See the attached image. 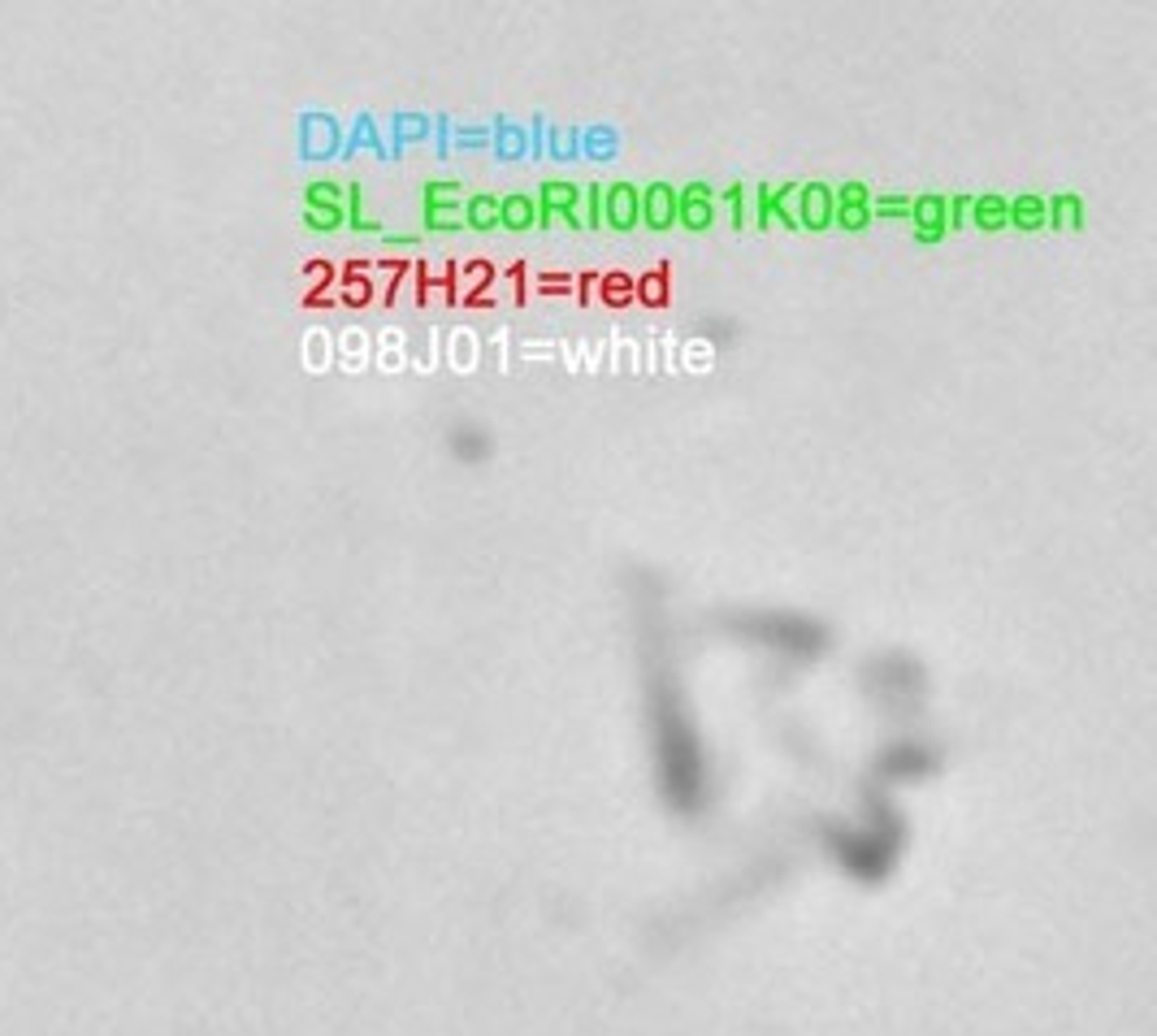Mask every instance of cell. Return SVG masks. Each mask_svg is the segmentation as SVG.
Listing matches in <instances>:
<instances>
[{
  "mask_svg": "<svg viewBox=\"0 0 1157 1036\" xmlns=\"http://www.w3.org/2000/svg\"><path fill=\"white\" fill-rule=\"evenodd\" d=\"M728 634L755 638L759 646L785 655V659H820L828 651V625L802 617V611H742V617L724 621Z\"/></svg>",
  "mask_w": 1157,
  "mask_h": 1036,
  "instance_id": "1",
  "label": "cell"
},
{
  "mask_svg": "<svg viewBox=\"0 0 1157 1036\" xmlns=\"http://www.w3.org/2000/svg\"><path fill=\"white\" fill-rule=\"evenodd\" d=\"M862 682H867V690L880 694L885 703L889 699H919L923 672L910 655H876V659H867V668H862Z\"/></svg>",
  "mask_w": 1157,
  "mask_h": 1036,
  "instance_id": "2",
  "label": "cell"
},
{
  "mask_svg": "<svg viewBox=\"0 0 1157 1036\" xmlns=\"http://www.w3.org/2000/svg\"><path fill=\"white\" fill-rule=\"evenodd\" d=\"M537 217H533V231H551L556 221H564L568 231H581V187L577 183H564V178H547L537 187Z\"/></svg>",
  "mask_w": 1157,
  "mask_h": 1036,
  "instance_id": "3",
  "label": "cell"
},
{
  "mask_svg": "<svg viewBox=\"0 0 1157 1036\" xmlns=\"http://www.w3.org/2000/svg\"><path fill=\"white\" fill-rule=\"evenodd\" d=\"M715 213H720V200H715V187L711 183H686L677 187V225H686L690 235H707L715 225Z\"/></svg>",
  "mask_w": 1157,
  "mask_h": 1036,
  "instance_id": "4",
  "label": "cell"
},
{
  "mask_svg": "<svg viewBox=\"0 0 1157 1036\" xmlns=\"http://www.w3.org/2000/svg\"><path fill=\"white\" fill-rule=\"evenodd\" d=\"M602 225H612L616 235H633L642 225V196L633 183H612L602 187Z\"/></svg>",
  "mask_w": 1157,
  "mask_h": 1036,
  "instance_id": "5",
  "label": "cell"
},
{
  "mask_svg": "<svg viewBox=\"0 0 1157 1036\" xmlns=\"http://www.w3.org/2000/svg\"><path fill=\"white\" fill-rule=\"evenodd\" d=\"M797 231H833V187L828 183H797Z\"/></svg>",
  "mask_w": 1157,
  "mask_h": 1036,
  "instance_id": "6",
  "label": "cell"
},
{
  "mask_svg": "<svg viewBox=\"0 0 1157 1036\" xmlns=\"http://www.w3.org/2000/svg\"><path fill=\"white\" fill-rule=\"evenodd\" d=\"M642 225L655 235H667L677 225V187L672 183H646L642 191Z\"/></svg>",
  "mask_w": 1157,
  "mask_h": 1036,
  "instance_id": "7",
  "label": "cell"
},
{
  "mask_svg": "<svg viewBox=\"0 0 1157 1036\" xmlns=\"http://www.w3.org/2000/svg\"><path fill=\"white\" fill-rule=\"evenodd\" d=\"M447 447H451V456L460 464H481V460H491L495 439L477 426V420H455V426L447 430Z\"/></svg>",
  "mask_w": 1157,
  "mask_h": 1036,
  "instance_id": "8",
  "label": "cell"
},
{
  "mask_svg": "<svg viewBox=\"0 0 1157 1036\" xmlns=\"http://www.w3.org/2000/svg\"><path fill=\"white\" fill-rule=\"evenodd\" d=\"M937 764V751H927L923 741H898L880 759V772H898V776H919Z\"/></svg>",
  "mask_w": 1157,
  "mask_h": 1036,
  "instance_id": "9",
  "label": "cell"
},
{
  "mask_svg": "<svg viewBox=\"0 0 1157 1036\" xmlns=\"http://www.w3.org/2000/svg\"><path fill=\"white\" fill-rule=\"evenodd\" d=\"M1006 231H1019V235H1040V231H1045V196L1023 191V196L1006 200Z\"/></svg>",
  "mask_w": 1157,
  "mask_h": 1036,
  "instance_id": "10",
  "label": "cell"
},
{
  "mask_svg": "<svg viewBox=\"0 0 1157 1036\" xmlns=\"http://www.w3.org/2000/svg\"><path fill=\"white\" fill-rule=\"evenodd\" d=\"M1084 200L1075 191L1045 196V231H1084Z\"/></svg>",
  "mask_w": 1157,
  "mask_h": 1036,
  "instance_id": "11",
  "label": "cell"
},
{
  "mask_svg": "<svg viewBox=\"0 0 1157 1036\" xmlns=\"http://www.w3.org/2000/svg\"><path fill=\"white\" fill-rule=\"evenodd\" d=\"M533 217H537V204L525 191H512V196H499V225L512 235H525L533 231Z\"/></svg>",
  "mask_w": 1157,
  "mask_h": 1036,
  "instance_id": "12",
  "label": "cell"
},
{
  "mask_svg": "<svg viewBox=\"0 0 1157 1036\" xmlns=\"http://www.w3.org/2000/svg\"><path fill=\"white\" fill-rule=\"evenodd\" d=\"M971 225L984 235L1006 231V196L998 191H984V196H971Z\"/></svg>",
  "mask_w": 1157,
  "mask_h": 1036,
  "instance_id": "13",
  "label": "cell"
},
{
  "mask_svg": "<svg viewBox=\"0 0 1157 1036\" xmlns=\"http://www.w3.org/2000/svg\"><path fill=\"white\" fill-rule=\"evenodd\" d=\"M910 225H915V231H945V196H937V191L910 196Z\"/></svg>",
  "mask_w": 1157,
  "mask_h": 1036,
  "instance_id": "14",
  "label": "cell"
},
{
  "mask_svg": "<svg viewBox=\"0 0 1157 1036\" xmlns=\"http://www.w3.org/2000/svg\"><path fill=\"white\" fill-rule=\"evenodd\" d=\"M464 225L477 235L499 231V196H468L464 200Z\"/></svg>",
  "mask_w": 1157,
  "mask_h": 1036,
  "instance_id": "15",
  "label": "cell"
},
{
  "mask_svg": "<svg viewBox=\"0 0 1157 1036\" xmlns=\"http://www.w3.org/2000/svg\"><path fill=\"white\" fill-rule=\"evenodd\" d=\"M343 221H347V231H351V235H382V225L373 221V217H369V208H365V191H361V183H351V187H347Z\"/></svg>",
  "mask_w": 1157,
  "mask_h": 1036,
  "instance_id": "16",
  "label": "cell"
},
{
  "mask_svg": "<svg viewBox=\"0 0 1157 1036\" xmlns=\"http://www.w3.org/2000/svg\"><path fill=\"white\" fill-rule=\"evenodd\" d=\"M347 200V187L334 183V178H313L304 187V208H343Z\"/></svg>",
  "mask_w": 1157,
  "mask_h": 1036,
  "instance_id": "17",
  "label": "cell"
},
{
  "mask_svg": "<svg viewBox=\"0 0 1157 1036\" xmlns=\"http://www.w3.org/2000/svg\"><path fill=\"white\" fill-rule=\"evenodd\" d=\"M715 200L728 208V225H732V231H742V225L751 221V187L732 183V187H724V191H715Z\"/></svg>",
  "mask_w": 1157,
  "mask_h": 1036,
  "instance_id": "18",
  "label": "cell"
},
{
  "mask_svg": "<svg viewBox=\"0 0 1157 1036\" xmlns=\"http://www.w3.org/2000/svg\"><path fill=\"white\" fill-rule=\"evenodd\" d=\"M772 221L785 225V231H797V183L772 187Z\"/></svg>",
  "mask_w": 1157,
  "mask_h": 1036,
  "instance_id": "19",
  "label": "cell"
},
{
  "mask_svg": "<svg viewBox=\"0 0 1157 1036\" xmlns=\"http://www.w3.org/2000/svg\"><path fill=\"white\" fill-rule=\"evenodd\" d=\"M910 221V196H898V191H889V196H872V221Z\"/></svg>",
  "mask_w": 1157,
  "mask_h": 1036,
  "instance_id": "20",
  "label": "cell"
},
{
  "mask_svg": "<svg viewBox=\"0 0 1157 1036\" xmlns=\"http://www.w3.org/2000/svg\"><path fill=\"white\" fill-rule=\"evenodd\" d=\"M698 334H703L711 347H732V343H737V321L707 317V321H698Z\"/></svg>",
  "mask_w": 1157,
  "mask_h": 1036,
  "instance_id": "21",
  "label": "cell"
},
{
  "mask_svg": "<svg viewBox=\"0 0 1157 1036\" xmlns=\"http://www.w3.org/2000/svg\"><path fill=\"white\" fill-rule=\"evenodd\" d=\"M343 208H304V231H313V235H334V231H343Z\"/></svg>",
  "mask_w": 1157,
  "mask_h": 1036,
  "instance_id": "22",
  "label": "cell"
},
{
  "mask_svg": "<svg viewBox=\"0 0 1157 1036\" xmlns=\"http://www.w3.org/2000/svg\"><path fill=\"white\" fill-rule=\"evenodd\" d=\"M833 225L845 235H862L872 225V208H854V204H833Z\"/></svg>",
  "mask_w": 1157,
  "mask_h": 1036,
  "instance_id": "23",
  "label": "cell"
},
{
  "mask_svg": "<svg viewBox=\"0 0 1157 1036\" xmlns=\"http://www.w3.org/2000/svg\"><path fill=\"white\" fill-rule=\"evenodd\" d=\"M581 231H602V187H581Z\"/></svg>",
  "mask_w": 1157,
  "mask_h": 1036,
  "instance_id": "24",
  "label": "cell"
},
{
  "mask_svg": "<svg viewBox=\"0 0 1157 1036\" xmlns=\"http://www.w3.org/2000/svg\"><path fill=\"white\" fill-rule=\"evenodd\" d=\"M751 221L759 225V231H772V183H759L751 191Z\"/></svg>",
  "mask_w": 1157,
  "mask_h": 1036,
  "instance_id": "25",
  "label": "cell"
},
{
  "mask_svg": "<svg viewBox=\"0 0 1157 1036\" xmlns=\"http://www.w3.org/2000/svg\"><path fill=\"white\" fill-rule=\"evenodd\" d=\"M971 225V196H950L945 200V231H967Z\"/></svg>",
  "mask_w": 1157,
  "mask_h": 1036,
  "instance_id": "26",
  "label": "cell"
},
{
  "mask_svg": "<svg viewBox=\"0 0 1157 1036\" xmlns=\"http://www.w3.org/2000/svg\"><path fill=\"white\" fill-rule=\"evenodd\" d=\"M833 204L872 208V187H867V183H841V187H833Z\"/></svg>",
  "mask_w": 1157,
  "mask_h": 1036,
  "instance_id": "27",
  "label": "cell"
},
{
  "mask_svg": "<svg viewBox=\"0 0 1157 1036\" xmlns=\"http://www.w3.org/2000/svg\"><path fill=\"white\" fill-rule=\"evenodd\" d=\"M642 300H650V304H659V300H663V273H655V278H646V282H642Z\"/></svg>",
  "mask_w": 1157,
  "mask_h": 1036,
  "instance_id": "28",
  "label": "cell"
},
{
  "mask_svg": "<svg viewBox=\"0 0 1157 1036\" xmlns=\"http://www.w3.org/2000/svg\"><path fill=\"white\" fill-rule=\"evenodd\" d=\"M416 243H421V235H386V248H399V252L416 248Z\"/></svg>",
  "mask_w": 1157,
  "mask_h": 1036,
  "instance_id": "29",
  "label": "cell"
},
{
  "mask_svg": "<svg viewBox=\"0 0 1157 1036\" xmlns=\"http://www.w3.org/2000/svg\"><path fill=\"white\" fill-rule=\"evenodd\" d=\"M910 239H915V243H919V248H937V243L945 239V231H915V235H910Z\"/></svg>",
  "mask_w": 1157,
  "mask_h": 1036,
  "instance_id": "30",
  "label": "cell"
}]
</instances>
